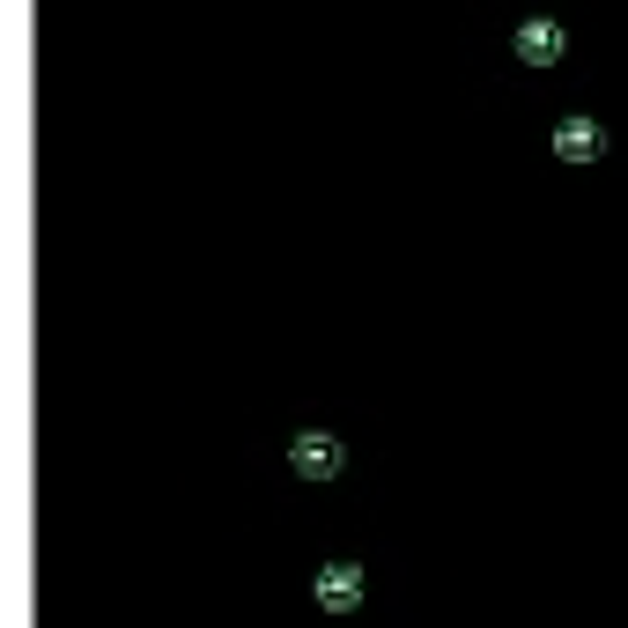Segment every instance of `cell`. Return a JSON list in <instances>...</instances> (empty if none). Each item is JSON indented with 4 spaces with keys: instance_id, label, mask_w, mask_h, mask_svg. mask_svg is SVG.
<instances>
[{
    "instance_id": "cell-1",
    "label": "cell",
    "mask_w": 628,
    "mask_h": 628,
    "mask_svg": "<svg viewBox=\"0 0 628 628\" xmlns=\"http://www.w3.org/2000/svg\"><path fill=\"white\" fill-rule=\"evenodd\" d=\"M289 466L303 473V481H333V473L348 466V451H340V444H333L326 429H303L296 444H289Z\"/></svg>"
},
{
    "instance_id": "cell-2",
    "label": "cell",
    "mask_w": 628,
    "mask_h": 628,
    "mask_svg": "<svg viewBox=\"0 0 628 628\" xmlns=\"http://www.w3.org/2000/svg\"><path fill=\"white\" fill-rule=\"evenodd\" d=\"M562 45H569V37H562L555 15H532V23H518V60H525V67H555Z\"/></svg>"
},
{
    "instance_id": "cell-3",
    "label": "cell",
    "mask_w": 628,
    "mask_h": 628,
    "mask_svg": "<svg viewBox=\"0 0 628 628\" xmlns=\"http://www.w3.org/2000/svg\"><path fill=\"white\" fill-rule=\"evenodd\" d=\"M599 148H606V126L584 119V111H569V119L555 126V156H562V163H592Z\"/></svg>"
},
{
    "instance_id": "cell-4",
    "label": "cell",
    "mask_w": 628,
    "mask_h": 628,
    "mask_svg": "<svg viewBox=\"0 0 628 628\" xmlns=\"http://www.w3.org/2000/svg\"><path fill=\"white\" fill-rule=\"evenodd\" d=\"M355 599H363V569L355 562H326L318 569V606H326V614H348Z\"/></svg>"
}]
</instances>
